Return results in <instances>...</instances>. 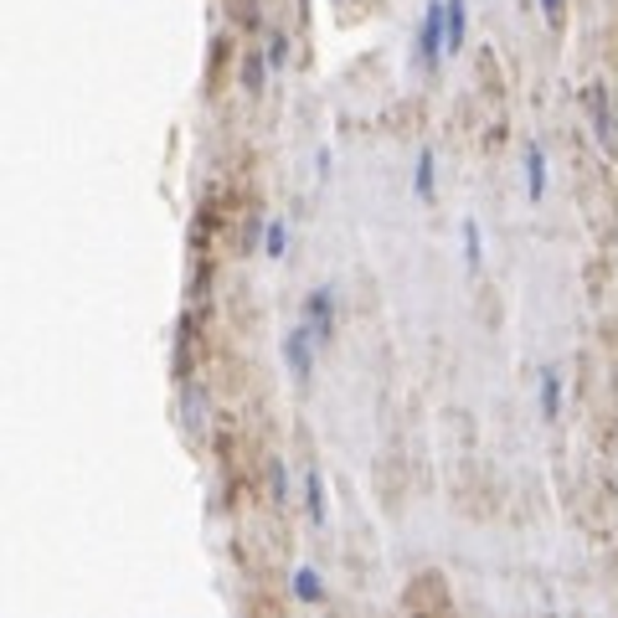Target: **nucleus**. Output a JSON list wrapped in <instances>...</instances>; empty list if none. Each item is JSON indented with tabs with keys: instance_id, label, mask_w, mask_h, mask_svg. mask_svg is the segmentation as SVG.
<instances>
[{
	"instance_id": "nucleus-1",
	"label": "nucleus",
	"mask_w": 618,
	"mask_h": 618,
	"mask_svg": "<svg viewBox=\"0 0 618 618\" xmlns=\"http://www.w3.org/2000/svg\"><path fill=\"white\" fill-rule=\"evenodd\" d=\"M448 52V16H444V0H428L423 11V32H418V58L428 62V67H438Z\"/></svg>"
},
{
	"instance_id": "nucleus-2",
	"label": "nucleus",
	"mask_w": 618,
	"mask_h": 618,
	"mask_svg": "<svg viewBox=\"0 0 618 618\" xmlns=\"http://www.w3.org/2000/svg\"><path fill=\"white\" fill-rule=\"evenodd\" d=\"M314 330L309 325H294L289 330V341H284V361H289V371H294V382L299 386H309V371H314Z\"/></svg>"
},
{
	"instance_id": "nucleus-3",
	"label": "nucleus",
	"mask_w": 618,
	"mask_h": 618,
	"mask_svg": "<svg viewBox=\"0 0 618 618\" xmlns=\"http://www.w3.org/2000/svg\"><path fill=\"white\" fill-rule=\"evenodd\" d=\"M305 314H309V330H314V341L325 346L330 335H335V289L320 284V289L305 299Z\"/></svg>"
},
{
	"instance_id": "nucleus-4",
	"label": "nucleus",
	"mask_w": 618,
	"mask_h": 618,
	"mask_svg": "<svg viewBox=\"0 0 618 618\" xmlns=\"http://www.w3.org/2000/svg\"><path fill=\"white\" fill-rule=\"evenodd\" d=\"M582 103H588V114H593V135H598L603 150H614V109H608V88L603 83H588L582 88Z\"/></svg>"
},
{
	"instance_id": "nucleus-5",
	"label": "nucleus",
	"mask_w": 618,
	"mask_h": 618,
	"mask_svg": "<svg viewBox=\"0 0 618 618\" xmlns=\"http://www.w3.org/2000/svg\"><path fill=\"white\" fill-rule=\"evenodd\" d=\"M305 510H309V521H314V526H325V521H330L325 480H320V469H314V464L305 469Z\"/></svg>"
},
{
	"instance_id": "nucleus-6",
	"label": "nucleus",
	"mask_w": 618,
	"mask_h": 618,
	"mask_svg": "<svg viewBox=\"0 0 618 618\" xmlns=\"http://www.w3.org/2000/svg\"><path fill=\"white\" fill-rule=\"evenodd\" d=\"M448 16V52H459L464 37H469V0H444Z\"/></svg>"
},
{
	"instance_id": "nucleus-7",
	"label": "nucleus",
	"mask_w": 618,
	"mask_h": 618,
	"mask_svg": "<svg viewBox=\"0 0 618 618\" xmlns=\"http://www.w3.org/2000/svg\"><path fill=\"white\" fill-rule=\"evenodd\" d=\"M541 191H546V154H541V145H531L526 150V196L541 201Z\"/></svg>"
},
{
	"instance_id": "nucleus-8",
	"label": "nucleus",
	"mask_w": 618,
	"mask_h": 618,
	"mask_svg": "<svg viewBox=\"0 0 618 618\" xmlns=\"http://www.w3.org/2000/svg\"><path fill=\"white\" fill-rule=\"evenodd\" d=\"M541 412H546V418H561V382H557V371H541Z\"/></svg>"
},
{
	"instance_id": "nucleus-9",
	"label": "nucleus",
	"mask_w": 618,
	"mask_h": 618,
	"mask_svg": "<svg viewBox=\"0 0 618 618\" xmlns=\"http://www.w3.org/2000/svg\"><path fill=\"white\" fill-rule=\"evenodd\" d=\"M294 593H299V603H320V598H325L320 572H314V567H299V572H294Z\"/></svg>"
},
{
	"instance_id": "nucleus-10",
	"label": "nucleus",
	"mask_w": 618,
	"mask_h": 618,
	"mask_svg": "<svg viewBox=\"0 0 618 618\" xmlns=\"http://www.w3.org/2000/svg\"><path fill=\"white\" fill-rule=\"evenodd\" d=\"M412 191H418V201H433V150L418 154V171H412Z\"/></svg>"
},
{
	"instance_id": "nucleus-11",
	"label": "nucleus",
	"mask_w": 618,
	"mask_h": 618,
	"mask_svg": "<svg viewBox=\"0 0 618 618\" xmlns=\"http://www.w3.org/2000/svg\"><path fill=\"white\" fill-rule=\"evenodd\" d=\"M464 258H469V269L484 263V237H480V222H474V217L464 222Z\"/></svg>"
},
{
	"instance_id": "nucleus-12",
	"label": "nucleus",
	"mask_w": 618,
	"mask_h": 618,
	"mask_svg": "<svg viewBox=\"0 0 618 618\" xmlns=\"http://www.w3.org/2000/svg\"><path fill=\"white\" fill-rule=\"evenodd\" d=\"M263 252H269V258H284V252H289V227H284L279 217H273L269 232H263Z\"/></svg>"
},
{
	"instance_id": "nucleus-13",
	"label": "nucleus",
	"mask_w": 618,
	"mask_h": 618,
	"mask_svg": "<svg viewBox=\"0 0 618 618\" xmlns=\"http://www.w3.org/2000/svg\"><path fill=\"white\" fill-rule=\"evenodd\" d=\"M269 480H273V500L284 505V500H289V474H284V464H273Z\"/></svg>"
},
{
	"instance_id": "nucleus-14",
	"label": "nucleus",
	"mask_w": 618,
	"mask_h": 618,
	"mask_svg": "<svg viewBox=\"0 0 618 618\" xmlns=\"http://www.w3.org/2000/svg\"><path fill=\"white\" fill-rule=\"evenodd\" d=\"M284 62H289V41L269 37V67H284Z\"/></svg>"
},
{
	"instance_id": "nucleus-15",
	"label": "nucleus",
	"mask_w": 618,
	"mask_h": 618,
	"mask_svg": "<svg viewBox=\"0 0 618 618\" xmlns=\"http://www.w3.org/2000/svg\"><path fill=\"white\" fill-rule=\"evenodd\" d=\"M248 88H252V94L263 88V62H258V58H248Z\"/></svg>"
},
{
	"instance_id": "nucleus-16",
	"label": "nucleus",
	"mask_w": 618,
	"mask_h": 618,
	"mask_svg": "<svg viewBox=\"0 0 618 618\" xmlns=\"http://www.w3.org/2000/svg\"><path fill=\"white\" fill-rule=\"evenodd\" d=\"M541 5H546V16H557L561 11V0H541Z\"/></svg>"
}]
</instances>
